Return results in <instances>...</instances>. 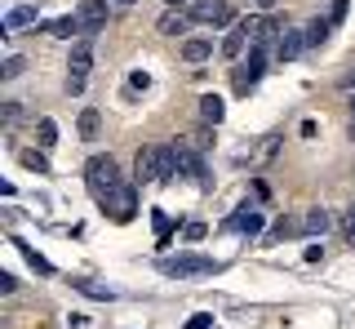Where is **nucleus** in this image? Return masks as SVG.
I'll return each mask as SVG.
<instances>
[{
    "label": "nucleus",
    "instance_id": "nucleus-26",
    "mask_svg": "<svg viewBox=\"0 0 355 329\" xmlns=\"http://www.w3.org/2000/svg\"><path fill=\"white\" fill-rule=\"evenodd\" d=\"M76 289L89 294V298H111V289H103V285H94V280H76Z\"/></svg>",
    "mask_w": 355,
    "mask_h": 329
},
{
    "label": "nucleus",
    "instance_id": "nucleus-7",
    "mask_svg": "<svg viewBox=\"0 0 355 329\" xmlns=\"http://www.w3.org/2000/svg\"><path fill=\"white\" fill-rule=\"evenodd\" d=\"M262 71H266V45H253L249 58L236 67V94H249L253 85L262 81Z\"/></svg>",
    "mask_w": 355,
    "mask_h": 329
},
{
    "label": "nucleus",
    "instance_id": "nucleus-27",
    "mask_svg": "<svg viewBox=\"0 0 355 329\" xmlns=\"http://www.w3.org/2000/svg\"><path fill=\"white\" fill-rule=\"evenodd\" d=\"M191 147H196V151H209V147H214V125H205V129H200V134L191 138Z\"/></svg>",
    "mask_w": 355,
    "mask_h": 329
},
{
    "label": "nucleus",
    "instance_id": "nucleus-3",
    "mask_svg": "<svg viewBox=\"0 0 355 329\" xmlns=\"http://www.w3.org/2000/svg\"><path fill=\"white\" fill-rule=\"evenodd\" d=\"M85 183H89V192H94V201L103 192L120 187V164H116V156H89L85 160Z\"/></svg>",
    "mask_w": 355,
    "mask_h": 329
},
{
    "label": "nucleus",
    "instance_id": "nucleus-30",
    "mask_svg": "<svg viewBox=\"0 0 355 329\" xmlns=\"http://www.w3.org/2000/svg\"><path fill=\"white\" fill-rule=\"evenodd\" d=\"M347 5H351V0H333V5H329V18H333V27H338L342 18H347Z\"/></svg>",
    "mask_w": 355,
    "mask_h": 329
},
{
    "label": "nucleus",
    "instance_id": "nucleus-38",
    "mask_svg": "<svg viewBox=\"0 0 355 329\" xmlns=\"http://www.w3.org/2000/svg\"><path fill=\"white\" fill-rule=\"evenodd\" d=\"M351 125H355V98H351Z\"/></svg>",
    "mask_w": 355,
    "mask_h": 329
},
{
    "label": "nucleus",
    "instance_id": "nucleus-34",
    "mask_svg": "<svg viewBox=\"0 0 355 329\" xmlns=\"http://www.w3.org/2000/svg\"><path fill=\"white\" fill-rule=\"evenodd\" d=\"M209 325H214V316H209V312H200V316L187 321V329H209Z\"/></svg>",
    "mask_w": 355,
    "mask_h": 329
},
{
    "label": "nucleus",
    "instance_id": "nucleus-29",
    "mask_svg": "<svg viewBox=\"0 0 355 329\" xmlns=\"http://www.w3.org/2000/svg\"><path fill=\"white\" fill-rule=\"evenodd\" d=\"M147 85H151V76H147V71H133V76H129V90H125V94H138V90H147Z\"/></svg>",
    "mask_w": 355,
    "mask_h": 329
},
{
    "label": "nucleus",
    "instance_id": "nucleus-12",
    "mask_svg": "<svg viewBox=\"0 0 355 329\" xmlns=\"http://www.w3.org/2000/svg\"><path fill=\"white\" fill-rule=\"evenodd\" d=\"M244 45H249V31H244V27L236 23V27L227 31V36H222V58H240Z\"/></svg>",
    "mask_w": 355,
    "mask_h": 329
},
{
    "label": "nucleus",
    "instance_id": "nucleus-16",
    "mask_svg": "<svg viewBox=\"0 0 355 329\" xmlns=\"http://www.w3.org/2000/svg\"><path fill=\"white\" fill-rule=\"evenodd\" d=\"M44 31H49V36H62V40H71V36H80V18H76V14H67V18H53V23H44Z\"/></svg>",
    "mask_w": 355,
    "mask_h": 329
},
{
    "label": "nucleus",
    "instance_id": "nucleus-10",
    "mask_svg": "<svg viewBox=\"0 0 355 329\" xmlns=\"http://www.w3.org/2000/svg\"><path fill=\"white\" fill-rule=\"evenodd\" d=\"M262 223H266V214L258 210V205H240V210L227 218V227H231V232H240V236H258Z\"/></svg>",
    "mask_w": 355,
    "mask_h": 329
},
{
    "label": "nucleus",
    "instance_id": "nucleus-8",
    "mask_svg": "<svg viewBox=\"0 0 355 329\" xmlns=\"http://www.w3.org/2000/svg\"><path fill=\"white\" fill-rule=\"evenodd\" d=\"M173 156H178V174H187L196 187H209V169H205V160H200V151L191 142H173Z\"/></svg>",
    "mask_w": 355,
    "mask_h": 329
},
{
    "label": "nucleus",
    "instance_id": "nucleus-9",
    "mask_svg": "<svg viewBox=\"0 0 355 329\" xmlns=\"http://www.w3.org/2000/svg\"><path fill=\"white\" fill-rule=\"evenodd\" d=\"M76 18H80V36H98L107 27V0H80Z\"/></svg>",
    "mask_w": 355,
    "mask_h": 329
},
{
    "label": "nucleus",
    "instance_id": "nucleus-28",
    "mask_svg": "<svg viewBox=\"0 0 355 329\" xmlns=\"http://www.w3.org/2000/svg\"><path fill=\"white\" fill-rule=\"evenodd\" d=\"M342 236H347V245H355V205L342 214Z\"/></svg>",
    "mask_w": 355,
    "mask_h": 329
},
{
    "label": "nucleus",
    "instance_id": "nucleus-39",
    "mask_svg": "<svg viewBox=\"0 0 355 329\" xmlns=\"http://www.w3.org/2000/svg\"><path fill=\"white\" fill-rule=\"evenodd\" d=\"M125 5H129V0H125Z\"/></svg>",
    "mask_w": 355,
    "mask_h": 329
},
{
    "label": "nucleus",
    "instance_id": "nucleus-25",
    "mask_svg": "<svg viewBox=\"0 0 355 329\" xmlns=\"http://www.w3.org/2000/svg\"><path fill=\"white\" fill-rule=\"evenodd\" d=\"M151 218H155V232H160V249H164V245H169V232H173V218L164 214V210H155Z\"/></svg>",
    "mask_w": 355,
    "mask_h": 329
},
{
    "label": "nucleus",
    "instance_id": "nucleus-13",
    "mask_svg": "<svg viewBox=\"0 0 355 329\" xmlns=\"http://www.w3.org/2000/svg\"><path fill=\"white\" fill-rule=\"evenodd\" d=\"M222 116H227V103H222L218 94L200 98V120H205V125H222Z\"/></svg>",
    "mask_w": 355,
    "mask_h": 329
},
{
    "label": "nucleus",
    "instance_id": "nucleus-11",
    "mask_svg": "<svg viewBox=\"0 0 355 329\" xmlns=\"http://www.w3.org/2000/svg\"><path fill=\"white\" fill-rule=\"evenodd\" d=\"M302 49H311V45H306V31H297V27H284V36L275 40V53H280V58L288 62V58H297Z\"/></svg>",
    "mask_w": 355,
    "mask_h": 329
},
{
    "label": "nucleus",
    "instance_id": "nucleus-31",
    "mask_svg": "<svg viewBox=\"0 0 355 329\" xmlns=\"http://www.w3.org/2000/svg\"><path fill=\"white\" fill-rule=\"evenodd\" d=\"M205 232H209L205 223H187V227H182V236H187V240H205Z\"/></svg>",
    "mask_w": 355,
    "mask_h": 329
},
{
    "label": "nucleus",
    "instance_id": "nucleus-14",
    "mask_svg": "<svg viewBox=\"0 0 355 329\" xmlns=\"http://www.w3.org/2000/svg\"><path fill=\"white\" fill-rule=\"evenodd\" d=\"M209 53H214V40H209V36H191V40H182V58H187V62H205Z\"/></svg>",
    "mask_w": 355,
    "mask_h": 329
},
{
    "label": "nucleus",
    "instance_id": "nucleus-15",
    "mask_svg": "<svg viewBox=\"0 0 355 329\" xmlns=\"http://www.w3.org/2000/svg\"><path fill=\"white\" fill-rule=\"evenodd\" d=\"M98 129H103V112H98V107H85L80 112V138L98 142Z\"/></svg>",
    "mask_w": 355,
    "mask_h": 329
},
{
    "label": "nucleus",
    "instance_id": "nucleus-17",
    "mask_svg": "<svg viewBox=\"0 0 355 329\" xmlns=\"http://www.w3.org/2000/svg\"><path fill=\"white\" fill-rule=\"evenodd\" d=\"M329 31H333V18H311V23H306V45L320 49L329 40Z\"/></svg>",
    "mask_w": 355,
    "mask_h": 329
},
{
    "label": "nucleus",
    "instance_id": "nucleus-32",
    "mask_svg": "<svg viewBox=\"0 0 355 329\" xmlns=\"http://www.w3.org/2000/svg\"><path fill=\"white\" fill-rule=\"evenodd\" d=\"M22 120V103H5V125H18Z\"/></svg>",
    "mask_w": 355,
    "mask_h": 329
},
{
    "label": "nucleus",
    "instance_id": "nucleus-18",
    "mask_svg": "<svg viewBox=\"0 0 355 329\" xmlns=\"http://www.w3.org/2000/svg\"><path fill=\"white\" fill-rule=\"evenodd\" d=\"M329 227H333L329 210H306V218H302V232H311V236H324Z\"/></svg>",
    "mask_w": 355,
    "mask_h": 329
},
{
    "label": "nucleus",
    "instance_id": "nucleus-24",
    "mask_svg": "<svg viewBox=\"0 0 355 329\" xmlns=\"http://www.w3.org/2000/svg\"><path fill=\"white\" fill-rule=\"evenodd\" d=\"M36 138H40V147H53V142H58V125H53V120L44 116L40 125H36Z\"/></svg>",
    "mask_w": 355,
    "mask_h": 329
},
{
    "label": "nucleus",
    "instance_id": "nucleus-19",
    "mask_svg": "<svg viewBox=\"0 0 355 329\" xmlns=\"http://www.w3.org/2000/svg\"><path fill=\"white\" fill-rule=\"evenodd\" d=\"M31 23H36V9H31V5H14V9L5 14V27H9V31H18V27H31Z\"/></svg>",
    "mask_w": 355,
    "mask_h": 329
},
{
    "label": "nucleus",
    "instance_id": "nucleus-4",
    "mask_svg": "<svg viewBox=\"0 0 355 329\" xmlns=\"http://www.w3.org/2000/svg\"><path fill=\"white\" fill-rule=\"evenodd\" d=\"M160 271L173 280H191V276H214L218 262L205 254H178V258H160Z\"/></svg>",
    "mask_w": 355,
    "mask_h": 329
},
{
    "label": "nucleus",
    "instance_id": "nucleus-6",
    "mask_svg": "<svg viewBox=\"0 0 355 329\" xmlns=\"http://www.w3.org/2000/svg\"><path fill=\"white\" fill-rule=\"evenodd\" d=\"M187 18H191V23L231 27V18H236V9H231L227 0H191V5H187Z\"/></svg>",
    "mask_w": 355,
    "mask_h": 329
},
{
    "label": "nucleus",
    "instance_id": "nucleus-33",
    "mask_svg": "<svg viewBox=\"0 0 355 329\" xmlns=\"http://www.w3.org/2000/svg\"><path fill=\"white\" fill-rule=\"evenodd\" d=\"M18 289V276L14 271H0V294H14Z\"/></svg>",
    "mask_w": 355,
    "mask_h": 329
},
{
    "label": "nucleus",
    "instance_id": "nucleus-23",
    "mask_svg": "<svg viewBox=\"0 0 355 329\" xmlns=\"http://www.w3.org/2000/svg\"><path fill=\"white\" fill-rule=\"evenodd\" d=\"M18 160L27 164V169H36V174H49V160H44V151H31V147H27V151H18Z\"/></svg>",
    "mask_w": 355,
    "mask_h": 329
},
{
    "label": "nucleus",
    "instance_id": "nucleus-5",
    "mask_svg": "<svg viewBox=\"0 0 355 329\" xmlns=\"http://www.w3.org/2000/svg\"><path fill=\"white\" fill-rule=\"evenodd\" d=\"M98 205H103V210L116 218V223H133V214H138V192L120 183V187H111V192L98 196Z\"/></svg>",
    "mask_w": 355,
    "mask_h": 329
},
{
    "label": "nucleus",
    "instance_id": "nucleus-35",
    "mask_svg": "<svg viewBox=\"0 0 355 329\" xmlns=\"http://www.w3.org/2000/svg\"><path fill=\"white\" fill-rule=\"evenodd\" d=\"M342 90H347V94H355V71H351V76H342Z\"/></svg>",
    "mask_w": 355,
    "mask_h": 329
},
{
    "label": "nucleus",
    "instance_id": "nucleus-36",
    "mask_svg": "<svg viewBox=\"0 0 355 329\" xmlns=\"http://www.w3.org/2000/svg\"><path fill=\"white\" fill-rule=\"evenodd\" d=\"M164 5H169V9H187V5H191V0H164Z\"/></svg>",
    "mask_w": 355,
    "mask_h": 329
},
{
    "label": "nucleus",
    "instance_id": "nucleus-1",
    "mask_svg": "<svg viewBox=\"0 0 355 329\" xmlns=\"http://www.w3.org/2000/svg\"><path fill=\"white\" fill-rule=\"evenodd\" d=\"M173 174H178V156H173V147H164V142L142 147L138 160H133V178L138 183H173Z\"/></svg>",
    "mask_w": 355,
    "mask_h": 329
},
{
    "label": "nucleus",
    "instance_id": "nucleus-2",
    "mask_svg": "<svg viewBox=\"0 0 355 329\" xmlns=\"http://www.w3.org/2000/svg\"><path fill=\"white\" fill-rule=\"evenodd\" d=\"M94 40L98 36H80V45H71V58H67V94H80L89 71H94Z\"/></svg>",
    "mask_w": 355,
    "mask_h": 329
},
{
    "label": "nucleus",
    "instance_id": "nucleus-37",
    "mask_svg": "<svg viewBox=\"0 0 355 329\" xmlns=\"http://www.w3.org/2000/svg\"><path fill=\"white\" fill-rule=\"evenodd\" d=\"M249 5H258V9H271V5H275V0H249Z\"/></svg>",
    "mask_w": 355,
    "mask_h": 329
},
{
    "label": "nucleus",
    "instance_id": "nucleus-22",
    "mask_svg": "<svg viewBox=\"0 0 355 329\" xmlns=\"http://www.w3.org/2000/svg\"><path fill=\"white\" fill-rule=\"evenodd\" d=\"M22 71H27V58H22V53H9L5 67H0V76H5V81H18Z\"/></svg>",
    "mask_w": 355,
    "mask_h": 329
},
{
    "label": "nucleus",
    "instance_id": "nucleus-21",
    "mask_svg": "<svg viewBox=\"0 0 355 329\" xmlns=\"http://www.w3.org/2000/svg\"><path fill=\"white\" fill-rule=\"evenodd\" d=\"M14 245L22 249V254H27V262H31V271H36V276H53V262L44 258V254H36V249H27L22 240H14Z\"/></svg>",
    "mask_w": 355,
    "mask_h": 329
},
{
    "label": "nucleus",
    "instance_id": "nucleus-20",
    "mask_svg": "<svg viewBox=\"0 0 355 329\" xmlns=\"http://www.w3.org/2000/svg\"><path fill=\"white\" fill-rule=\"evenodd\" d=\"M160 36H187V18H182V9H169V14L160 18Z\"/></svg>",
    "mask_w": 355,
    "mask_h": 329
}]
</instances>
